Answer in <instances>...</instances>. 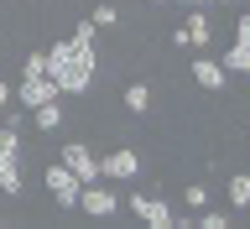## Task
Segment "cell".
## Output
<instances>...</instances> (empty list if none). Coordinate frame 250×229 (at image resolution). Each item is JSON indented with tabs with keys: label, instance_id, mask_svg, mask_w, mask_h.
Wrapping results in <instances>:
<instances>
[{
	"label": "cell",
	"instance_id": "6da1fadb",
	"mask_svg": "<svg viewBox=\"0 0 250 229\" xmlns=\"http://www.w3.org/2000/svg\"><path fill=\"white\" fill-rule=\"evenodd\" d=\"M94 47H78L73 37H62V42L47 47V78L58 83V94H83L94 83Z\"/></svg>",
	"mask_w": 250,
	"mask_h": 229
},
{
	"label": "cell",
	"instance_id": "7a4b0ae2",
	"mask_svg": "<svg viewBox=\"0 0 250 229\" xmlns=\"http://www.w3.org/2000/svg\"><path fill=\"white\" fill-rule=\"evenodd\" d=\"M125 208L141 219V224H151V229H177V214H172V203L167 198H156V193H125Z\"/></svg>",
	"mask_w": 250,
	"mask_h": 229
},
{
	"label": "cell",
	"instance_id": "3957f363",
	"mask_svg": "<svg viewBox=\"0 0 250 229\" xmlns=\"http://www.w3.org/2000/svg\"><path fill=\"white\" fill-rule=\"evenodd\" d=\"M0 193H21V130L0 120Z\"/></svg>",
	"mask_w": 250,
	"mask_h": 229
},
{
	"label": "cell",
	"instance_id": "277c9868",
	"mask_svg": "<svg viewBox=\"0 0 250 229\" xmlns=\"http://www.w3.org/2000/svg\"><path fill=\"white\" fill-rule=\"evenodd\" d=\"M78 208L89 219H109V214H120V193H115L104 177H99V183H83L78 187Z\"/></svg>",
	"mask_w": 250,
	"mask_h": 229
},
{
	"label": "cell",
	"instance_id": "5b68a950",
	"mask_svg": "<svg viewBox=\"0 0 250 229\" xmlns=\"http://www.w3.org/2000/svg\"><path fill=\"white\" fill-rule=\"evenodd\" d=\"M42 183H47V193H52V198H58V208H78V177L68 167H62V162H52V167H42Z\"/></svg>",
	"mask_w": 250,
	"mask_h": 229
},
{
	"label": "cell",
	"instance_id": "8992f818",
	"mask_svg": "<svg viewBox=\"0 0 250 229\" xmlns=\"http://www.w3.org/2000/svg\"><path fill=\"white\" fill-rule=\"evenodd\" d=\"M62 167L73 172L78 183H99V177H104V172H99V156L89 151V146H83V141H68V146H62V156H58Z\"/></svg>",
	"mask_w": 250,
	"mask_h": 229
},
{
	"label": "cell",
	"instance_id": "52a82bcc",
	"mask_svg": "<svg viewBox=\"0 0 250 229\" xmlns=\"http://www.w3.org/2000/svg\"><path fill=\"white\" fill-rule=\"evenodd\" d=\"M99 172H104L109 183H136V177H141V156L130 151V146H120V151L99 156Z\"/></svg>",
	"mask_w": 250,
	"mask_h": 229
},
{
	"label": "cell",
	"instance_id": "ba28073f",
	"mask_svg": "<svg viewBox=\"0 0 250 229\" xmlns=\"http://www.w3.org/2000/svg\"><path fill=\"white\" fill-rule=\"evenodd\" d=\"M193 83L208 89V94H219L224 83H229V73H224V62H219V58H193Z\"/></svg>",
	"mask_w": 250,
	"mask_h": 229
},
{
	"label": "cell",
	"instance_id": "9c48e42d",
	"mask_svg": "<svg viewBox=\"0 0 250 229\" xmlns=\"http://www.w3.org/2000/svg\"><path fill=\"white\" fill-rule=\"evenodd\" d=\"M183 31H188V47H198V52H203L208 42H214V21L203 16V5H193V16L183 21Z\"/></svg>",
	"mask_w": 250,
	"mask_h": 229
},
{
	"label": "cell",
	"instance_id": "30bf717a",
	"mask_svg": "<svg viewBox=\"0 0 250 229\" xmlns=\"http://www.w3.org/2000/svg\"><path fill=\"white\" fill-rule=\"evenodd\" d=\"M31 125H37L42 136H58V130H62V104H58V99L37 104V109H31Z\"/></svg>",
	"mask_w": 250,
	"mask_h": 229
},
{
	"label": "cell",
	"instance_id": "8fae6325",
	"mask_svg": "<svg viewBox=\"0 0 250 229\" xmlns=\"http://www.w3.org/2000/svg\"><path fill=\"white\" fill-rule=\"evenodd\" d=\"M219 62H224V73H245V78H250V37H234V47H229Z\"/></svg>",
	"mask_w": 250,
	"mask_h": 229
},
{
	"label": "cell",
	"instance_id": "7c38bea8",
	"mask_svg": "<svg viewBox=\"0 0 250 229\" xmlns=\"http://www.w3.org/2000/svg\"><path fill=\"white\" fill-rule=\"evenodd\" d=\"M125 109H130V115H146V109H151V83H146V78L125 83Z\"/></svg>",
	"mask_w": 250,
	"mask_h": 229
},
{
	"label": "cell",
	"instance_id": "4fadbf2b",
	"mask_svg": "<svg viewBox=\"0 0 250 229\" xmlns=\"http://www.w3.org/2000/svg\"><path fill=\"white\" fill-rule=\"evenodd\" d=\"M224 198H229V208H240V214H245V208H250V172H240V177H229V183H224Z\"/></svg>",
	"mask_w": 250,
	"mask_h": 229
},
{
	"label": "cell",
	"instance_id": "5bb4252c",
	"mask_svg": "<svg viewBox=\"0 0 250 229\" xmlns=\"http://www.w3.org/2000/svg\"><path fill=\"white\" fill-rule=\"evenodd\" d=\"M89 21H94V26H99V31H104V26H115V21H120V11H115V5H109V0H94V11H89Z\"/></svg>",
	"mask_w": 250,
	"mask_h": 229
},
{
	"label": "cell",
	"instance_id": "9a60e30c",
	"mask_svg": "<svg viewBox=\"0 0 250 229\" xmlns=\"http://www.w3.org/2000/svg\"><path fill=\"white\" fill-rule=\"evenodd\" d=\"M183 203L193 208V214H198V208H208V187H203V183H188V187H183Z\"/></svg>",
	"mask_w": 250,
	"mask_h": 229
},
{
	"label": "cell",
	"instance_id": "2e32d148",
	"mask_svg": "<svg viewBox=\"0 0 250 229\" xmlns=\"http://www.w3.org/2000/svg\"><path fill=\"white\" fill-rule=\"evenodd\" d=\"M94 37H99L94 21H78V26H73V42H78V47H94Z\"/></svg>",
	"mask_w": 250,
	"mask_h": 229
},
{
	"label": "cell",
	"instance_id": "e0dca14e",
	"mask_svg": "<svg viewBox=\"0 0 250 229\" xmlns=\"http://www.w3.org/2000/svg\"><path fill=\"white\" fill-rule=\"evenodd\" d=\"M11 99H16V89L5 83V78H0V115H5V104H11Z\"/></svg>",
	"mask_w": 250,
	"mask_h": 229
},
{
	"label": "cell",
	"instance_id": "ac0fdd59",
	"mask_svg": "<svg viewBox=\"0 0 250 229\" xmlns=\"http://www.w3.org/2000/svg\"><path fill=\"white\" fill-rule=\"evenodd\" d=\"M177 5H188V11H193V5H208V0H177Z\"/></svg>",
	"mask_w": 250,
	"mask_h": 229
},
{
	"label": "cell",
	"instance_id": "d6986e66",
	"mask_svg": "<svg viewBox=\"0 0 250 229\" xmlns=\"http://www.w3.org/2000/svg\"><path fill=\"white\" fill-rule=\"evenodd\" d=\"M208 5H234V0H208Z\"/></svg>",
	"mask_w": 250,
	"mask_h": 229
},
{
	"label": "cell",
	"instance_id": "ffe728a7",
	"mask_svg": "<svg viewBox=\"0 0 250 229\" xmlns=\"http://www.w3.org/2000/svg\"><path fill=\"white\" fill-rule=\"evenodd\" d=\"M141 5H162V0H141Z\"/></svg>",
	"mask_w": 250,
	"mask_h": 229
},
{
	"label": "cell",
	"instance_id": "44dd1931",
	"mask_svg": "<svg viewBox=\"0 0 250 229\" xmlns=\"http://www.w3.org/2000/svg\"><path fill=\"white\" fill-rule=\"evenodd\" d=\"M245 214H250V208H245Z\"/></svg>",
	"mask_w": 250,
	"mask_h": 229
}]
</instances>
